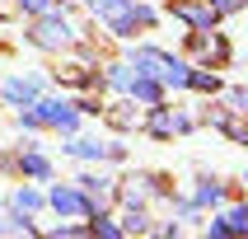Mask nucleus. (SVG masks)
<instances>
[{"label": "nucleus", "instance_id": "1", "mask_svg": "<svg viewBox=\"0 0 248 239\" xmlns=\"http://www.w3.org/2000/svg\"><path fill=\"white\" fill-rule=\"evenodd\" d=\"M98 14L112 24V33H131L136 28V0H98Z\"/></svg>", "mask_w": 248, "mask_h": 239}, {"label": "nucleus", "instance_id": "2", "mask_svg": "<svg viewBox=\"0 0 248 239\" xmlns=\"http://www.w3.org/2000/svg\"><path fill=\"white\" fill-rule=\"evenodd\" d=\"M33 38H38V47H61V42H70V24L66 19H42Z\"/></svg>", "mask_w": 248, "mask_h": 239}, {"label": "nucleus", "instance_id": "3", "mask_svg": "<svg viewBox=\"0 0 248 239\" xmlns=\"http://www.w3.org/2000/svg\"><path fill=\"white\" fill-rule=\"evenodd\" d=\"M52 207L61 211V216H80V211H89V202H84L75 188H56V192H52Z\"/></svg>", "mask_w": 248, "mask_h": 239}, {"label": "nucleus", "instance_id": "4", "mask_svg": "<svg viewBox=\"0 0 248 239\" xmlns=\"http://www.w3.org/2000/svg\"><path fill=\"white\" fill-rule=\"evenodd\" d=\"M33 117H38V122H56V127H75V112H70L66 103H38Z\"/></svg>", "mask_w": 248, "mask_h": 239}, {"label": "nucleus", "instance_id": "5", "mask_svg": "<svg viewBox=\"0 0 248 239\" xmlns=\"http://www.w3.org/2000/svg\"><path fill=\"white\" fill-rule=\"evenodd\" d=\"M5 98H10V103H33V98H38V84L33 80H10L5 84Z\"/></svg>", "mask_w": 248, "mask_h": 239}, {"label": "nucleus", "instance_id": "6", "mask_svg": "<svg viewBox=\"0 0 248 239\" xmlns=\"http://www.w3.org/2000/svg\"><path fill=\"white\" fill-rule=\"evenodd\" d=\"M178 14L187 19V24H197V28H211V10H192V5H178Z\"/></svg>", "mask_w": 248, "mask_h": 239}, {"label": "nucleus", "instance_id": "7", "mask_svg": "<svg viewBox=\"0 0 248 239\" xmlns=\"http://www.w3.org/2000/svg\"><path fill=\"white\" fill-rule=\"evenodd\" d=\"M131 94L145 98V103H155V98H159V84H155V80H136V84H131Z\"/></svg>", "mask_w": 248, "mask_h": 239}, {"label": "nucleus", "instance_id": "8", "mask_svg": "<svg viewBox=\"0 0 248 239\" xmlns=\"http://www.w3.org/2000/svg\"><path fill=\"white\" fill-rule=\"evenodd\" d=\"M24 169L42 178V174H47V159H42V155H24Z\"/></svg>", "mask_w": 248, "mask_h": 239}, {"label": "nucleus", "instance_id": "9", "mask_svg": "<svg viewBox=\"0 0 248 239\" xmlns=\"http://www.w3.org/2000/svg\"><path fill=\"white\" fill-rule=\"evenodd\" d=\"M225 230H248V211H230V221H225Z\"/></svg>", "mask_w": 248, "mask_h": 239}, {"label": "nucleus", "instance_id": "10", "mask_svg": "<svg viewBox=\"0 0 248 239\" xmlns=\"http://www.w3.org/2000/svg\"><path fill=\"white\" fill-rule=\"evenodd\" d=\"M187 84H197V89H211V94H216V75H187Z\"/></svg>", "mask_w": 248, "mask_h": 239}, {"label": "nucleus", "instance_id": "11", "mask_svg": "<svg viewBox=\"0 0 248 239\" xmlns=\"http://www.w3.org/2000/svg\"><path fill=\"white\" fill-rule=\"evenodd\" d=\"M14 207H19V211H33V207H38V192H19V197H14Z\"/></svg>", "mask_w": 248, "mask_h": 239}, {"label": "nucleus", "instance_id": "12", "mask_svg": "<svg viewBox=\"0 0 248 239\" xmlns=\"http://www.w3.org/2000/svg\"><path fill=\"white\" fill-rule=\"evenodd\" d=\"M108 84H117V89H126L131 80H126V70H122V66H112V70H108Z\"/></svg>", "mask_w": 248, "mask_h": 239}, {"label": "nucleus", "instance_id": "13", "mask_svg": "<svg viewBox=\"0 0 248 239\" xmlns=\"http://www.w3.org/2000/svg\"><path fill=\"white\" fill-rule=\"evenodd\" d=\"M19 5H24V10H33V14H38V10H47L52 0H19Z\"/></svg>", "mask_w": 248, "mask_h": 239}]
</instances>
